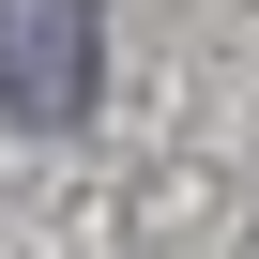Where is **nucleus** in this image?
Masks as SVG:
<instances>
[{
	"instance_id": "nucleus-1",
	"label": "nucleus",
	"mask_w": 259,
	"mask_h": 259,
	"mask_svg": "<svg viewBox=\"0 0 259 259\" xmlns=\"http://www.w3.org/2000/svg\"><path fill=\"white\" fill-rule=\"evenodd\" d=\"M92 92H107V31H92V0H0V122L76 138Z\"/></svg>"
}]
</instances>
